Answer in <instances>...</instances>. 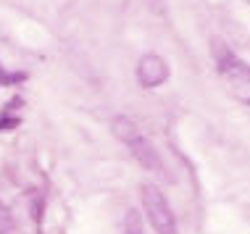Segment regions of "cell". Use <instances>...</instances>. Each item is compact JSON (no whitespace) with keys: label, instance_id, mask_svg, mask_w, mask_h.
<instances>
[{"label":"cell","instance_id":"1","mask_svg":"<svg viewBox=\"0 0 250 234\" xmlns=\"http://www.w3.org/2000/svg\"><path fill=\"white\" fill-rule=\"evenodd\" d=\"M113 135H116L121 142L129 148L132 158L137 160L143 169H147L150 174H158V176H164L166 182H171V174H168L164 158H161V153L155 150V145L143 135V129H140L132 118H126V116L113 118Z\"/></svg>","mask_w":250,"mask_h":234},{"label":"cell","instance_id":"2","mask_svg":"<svg viewBox=\"0 0 250 234\" xmlns=\"http://www.w3.org/2000/svg\"><path fill=\"white\" fill-rule=\"evenodd\" d=\"M213 56H216V66H219V77L224 79L232 98L250 105V66L240 61L224 42H213Z\"/></svg>","mask_w":250,"mask_h":234},{"label":"cell","instance_id":"3","mask_svg":"<svg viewBox=\"0 0 250 234\" xmlns=\"http://www.w3.org/2000/svg\"><path fill=\"white\" fill-rule=\"evenodd\" d=\"M140 200H143V211L147 221L155 229V234H177V218L164 197V192L155 184H140Z\"/></svg>","mask_w":250,"mask_h":234},{"label":"cell","instance_id":"4","mask_svg":"<svg viewBox=\"0 0 250 234\" xmlns=\"http://www.w3.org/2000/svg\"><path fill=\"white\" fill-rule=\"evenodd\" d=\"M137 79L145 90H153V87L164 84L168 79V63L161 56H155V53H147L137 63Z\"/></svg>","mask_w":250,"mask_h":234},{"label":"cell","instance_id":"5","mask_svg":"<svg viewBox=\"0 0 250 234\" xmlns=\"http://www.w3.org/2000/svg\"><path fill=\"white\" fill-rule=\"evenodd\" d=\"M13 229V218H11V211L0 203V234H8Z\"/></svg>","mask_w":250,"mask_h":234},{"label":"cell","instance_id":"6","mask_svg":"<svg viewBox=\"0 0 250 234\" xmlns=\"http://www.w3.org/2000/svg\"><path fill=\"white\" fill-rule=\"evenodd\" d=\"M16 79H21V77H13V74H8V71L0 66V84H11V82H16Z\"/></svg>","mask_w":250,"mask_h":234}]
</instances>
